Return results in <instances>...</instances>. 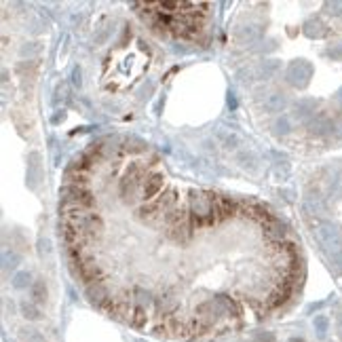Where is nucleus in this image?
<instances>
[{"instance_id": "1", "label": "nucleus", "mask_w": 342, "mask_h": 342, "mask_svg": "<svg viewBox=\"0 0 342 342\" xmlns=\"http://www.w3.org/2000/svg\"><path fill=\"white\" fill-rule=\"evenodd\" d=\"M218 192L209 190H190L188 194V213L194 231L201 228H213L222 222L218 211Z\"/></svg>"}, {"instance_id": "2", "label": "nucleus", "mask_w": 342, "mask_h": 342, "mask_svg": "<svg viewBox=\"0 0 342 342\" xmlns=\"http://www.w3.org/2000/svg\"><path fill=\"white\" fill-rule=\"evenodd\" d=\"M97 198L89 184H62L60 186V211L64 209H80L95 211Z\"/></svg>"}, {"instance_id": "3", "label": "nucleus", "mask_w": 342, "mask_h": 342, "mask_svg": "<svg viewBox=\"0 0 342 342\" xmlns=\"http://www.w3.org/2000/svg\"><path fill=\"white\" fill-rule=\"evenodd\" d=\"M312 228H315L319 243L330 258L342 255V226L340 224H334L330 220H317Z\"/></svg>"}, {"instance_id": "4", "label": "nucleus", "mask_w": 342, "mask_h": 342, "mask_svg": "<svg viewBox=\"0 0 342 342\" xmlns=\"http://www.w3.org/2000/svg\"><path fill=\"white\" fill-rule=\"evenodd\" d=\"M312 72H315V70H312V66L306 60H296L288 66V70H285V80L296 89H306L310 78H312Z\"/></svg>"}, {"instance_id": "5", "label": "nucleus", "mask_w": 342, "mask_h": 342, "mask_svg": "<svg viewBox=\"0 0 342 342\" xmlns=\"http://www.w3.org/2000/svg\"><path fill=\"white\" fill-rule=\"evenodd\" d=\"M146 178L148 176H127V174H123V178L119 180V196H121V201L125 205H133L137 201V196L141 194V186H144Z\"/></svg>"}, {"instance_id": "6", "label": "nucleus", "mask_w": 342, "mask_h": 342, "mask_svg": "<svg viewBox=\"0 0 342 342\" xmlns=\"http://www.w3.org/2000/svg\"><path fill=\"white\" fill-rule=\"evenodd\" d=\"M163 186H165L163 174H159V171H152V174H148V178L144 180V186H141V201H144V203L154 201V198L161 194Z\"/></svg>"}, {"instance_id": "7", "label": "nucleus", "mask_w": 342, "mask_h": 342, "mask_svg": "<svg viewBox=\"0 0 342 342\" xmlns=\"http://www.w3.org/2000/svg\"><path fill=\"white\" fill-rule=\"evenodd\" d=\"M84 296H87V300L95 306V308H99L102 306L108 298L112 296V285L108 283V281H99V283H93V285H87L84 288Z\"/></svg>"}, {"instance_id": "8", "label": "nucleus", "mask_w": 342, "mask_h": 342, "mask_svg": "<svg viewBox=\"0 0 342 342\" xmlns=\"http://www.w3.org/2000/svg\"><path fill=\"white\" fill-rule=\"evenodd\" d=\"M319 108V99L315 97H302V99H298V102L294 104V119L296 121H300V123H308L315 119V112Z\"/></svg>"}, {"instance_id": "9", "label": "nucleus", "mask_w": 342, "mask_h": 342, "mask_svg": "<svg viewBox=\"0 0 342 342\" xmlns=\"http://www.w3.org/2000/svg\"><path fill=\"white\" fill-rule=\"evenodd\" d=\"M241 207H243V198L233 196V194H220L218 196V211H220L222 222L231 220V218L237 216V213H241Z\"/></svg>"}, {"instance_id": "10", "label": "nucleus", "mask_w": 342, "mask_h": 342, "mask_svg": "<svg viewBox=\"0 0 342 342\" xmlns=\"http://www.w3.org/2000/svg\"><path fill=\"white\" fill-rule=\"evenodd\" d=\"M308 127V133L315 135V137H327V135H334V129H336V121L330 119V117H315L312 121L306 123Z\"/></svg>"}, {"instance_id": "11", "label": "nucleus", "mask_w": 342, "mask_h": 342, "mask_svg": "<svg viewBox=\"0 0 342 342\" xmlns=\"http://www.w3.org/2000/svg\"><path fill=\"white\" fill-rule=\"evenodd\" d=\"M167 237L171 241H176V243H188V241L194 237V226H192L190 218L178 222L176 226H171V228H167Z\"/></svg>"}, {"instance_id": "12", "label": "nucleus", "mask_w": 342, "mask_h": 342, "mask_svg": "<svg viewBox=\"0 0 342 342\" xmlns=\"http://www.w3.org/2000/svg\"><path fill=\"white\" fill-rule=\"evenodd\" d=\"M302 209H304V213L308 218H323L325 213H327V203L321 198V194H312V192H308L306 196H304V201H302Z\"/></svg>"}, {"instance_id": "13", "label": "nucleus", "mask_w": 342, "mask_h": 342, "mask_svg": "<svg viewBox=\"0 0 342 342\" xmlns=\"http://www.w3.org/2000/svg\"><path fill=\"white\" fill-rule=\"evenodd\" d=\"M216 139L220 141V146L226 150H239V146L243 144V137H241L237 131L226 129V127H218L216 129Z\"/></svg>"}, {"instance_id": "14", "label": "nucleus", "mask_w": 342, "mask_h": 342, "mask_svg": "<svg viewBox=\"0 0 342 342\" xmlns=\"http://www.w3.org/2000/svg\"><path fill=\"white\" fill-rule=\"evenodd\" d=\"M327 25L319 19V17H310V19H306L304 23H302V34L306 36V38H310V40H319V38H325L327 36Z\"/></svg>"}, {"instance_id": "15", "label": "nucleus", "mask_w": 342, "mask_h": 342, "mask_svg": "<svg viewBox=\"0 0 342 342\" xmlns=\"http://www.w3.org/2000/svg\"><path fill=\"white\" fill-rule=\"evenodd\" d=\"M237 163L241 169H245L247 174H258L260 171V156L253 150H239L237 152Z\"/></svg>"}, {"instance_id": "16", "label": "nucleus", "mask_w": 342, "mask_h": 342, "mask_svg": "<svg viewBox=\"0 0 342 342\" xmlns=\"http://www.w3.org/2000/svg\"><path fill=\"white\" fill-rule=\"evenodd\" d=\"M262 25H255V23H247L243 27H239L237 30V40L241 45H253V42H258L262 38Z\"/></svg>"}, {"instance_id": "17", "label": "nucleus", "mask_w": 342, "mask_h": 342, "mask_svg": "<svg viewBox=\"0 0 342 342\" xmlns=\"http://www.w3.org/2000/svg\"><path fill=\"white\" fill-rule=\"evenodd\" d=\"M262 108L268 114H279V112H283L285 108H288V97H285L283 93H279V91L268 93L264 97V102H262Z\"/></svg>"}, {"instance_id": "18", "label": "nucleus", "mask_w": 342, "mask_h": 342, "mask_svg": "<svg viewBox=\"0 0 342 342\" xmlns=\"http://www.w3.org/2000/svg\"><path fill=\"white\" fill-rule=\"evenodd\" d=\"M281 70V62L279 60H264L258 68H255V78L258 80H268L273 78Z\"/></svg>"}, {"instance_id": "19", "label": "nucleus", "mask_w": 342, "mask_h": 342, "mask_svg": "<svg viewBox=\"0 0 342 342\" xmlns=\"http://www.w3.org/2000/svg\"><path fill=\"white\" fill-rule=\"evenodd\" d=\"M30 298L34 304H45L47 302V283L45 279H36L30 288Z\"/></svg>"}, {"instance_id": "20", "label": "nucleus", "mask_w": 342, "mask_h": 342, "mask_svg": "<svg viewBox=\"0 0 342 342\" xmlns=\"http://www.w3.org/2000/svg\"><path fill=\"white\" fill-rule=\"evenodd\" d=\"M19 310H21V315H23L25 319H30V321H38V319L42 317V312H40L38 304L27 302V300H23V302L19 304Z\"/></svg>"}, {"instance_id": "21", "label": "nucleus", "mask_w": 342, "mask_h": 342, "mask_svg": "<svg viewBox=\"0 0 342 342\" xmlns=\"http://www.w3.org/2000/svg\"><path fill=\"white\" fill-rule=\"evenodd\" d=\"M19 262H21V258H19V253L17 251H5L3 253V270H5V273H9V270H15L17 266H19Z\"/></svg>"}, {"instance_id": "22", "label": "nucleus", "mask_w": 342, "mask_h": 342, "mask_svg": "<svg viewBox=\"0 0 342 342\" xmlns=\"http://www.w3.org/2000/svg\"><path fill=\"white\" fill-rule=\"evenodd\" d=\"M32 275L27 273V270H19V273H15V277H13V288L17 290H25V288H32Z\"/></svg>"}, {"instance_id": "23", "label": "nucleus", "mask_w": 342, "mask_h": 342, "mask_svg": "<svg viewBox=\"0 0 342 342\" xmlns=\"http://www.w3.org/2000/svg\"><path fill=\"white\" fill-rule=\"evenodd\" d=\"M273 131H275V135H288V133L292 131V121H290V117L281 114V117L275 121V125H273Z\"/></svg>"}, {"instance_id": "24", "label": "nucleus", "mask_w": 342, "mask_h": 342, "mask_svg": "<svg viewBox=\"0 0 342 342\" xmlns=\"http://www.w3.org/2000/svg\"><path fill=\"white\" fill-rule=\"evenodd\" d=\"M112 34V25L110 23H104V25H99L97 27V34H93V45L99 47V45H104V42L108 40V36Z\"/></svg>"}, {"instance_id": "25", "label": "nucleus", "mask_w": 342, "mask_h": 342, "mask_svg": "<svg viewBox=\"0 0 342 342\" xmlns=\"http://www.w3.org/2000/svg\"><path fill=\"white\" fill-rule=\"evenodd\" d=\"M327 330H330V319L325 315H317L315 317V332H317V338H325L327 336Z\"/></svg>"}, {"instance_id": "26", "label": "nucleus", "mask_w": 342, "mask_h": 342, "mask_svg": "<svg viewBox=\"0 0 342 342\" xmlns=\"http://www.w3.org/2000/svg\"><path fill=\"white\" fill-rule=\"evenodd\" d=\"M40 53V45L38 42H23V45L19 47V55L21 57H34Z\"/></svg>"}, {"instance_id": "27", "label": "nucleus", "mask_w": 342, "mask_h": 342, "mask_svg": "<svg viewBox=\"0 0 342 342\" xmlns=\"http://www.w3.org/2000/svg\"><path fill=\"white\" fill-rule=\"evenodd\" d=\"M325 57H330L332 62H342V42H334L325 49Z\"/></svg>"}, {"instance_id": "28", "label": "nucleus", "mask_w": 342, "mask_h": 342, "mask_svg": "<svg viewBox=\"0 0 342 342\" xmlns=\"http://www.w3.org/2000/svg\"><path fill=\"white\" fill-rule=\"evenodd\" d=\"M323 9H325L327 15H332V17H342V3H340V0H336V3H325Z\"/></svg>"}, {"instance_id": "29", "label": "nucleus", "mask_w": 342, "mask_h": 342, "mask_svg": "<svg viewBox=\"0 0 342 342\" xmlns=\"http://www.w3.org/2000/svg\"><path fill=\"white\" fill-rule=\"evenodd\" d=\"M198 174H203V176H211V178H216L218 176V169L213 167V163H207V161H201L198 163Z\"/></svg>"}, {"instance_id": "30", "label": "nucleus", "mask_w": 342, "mask_h": 342, "mask_svg": "<svg viewBox=\"0 0 342 342\" xmlns=\"http://www.w3.org/2000/svg\"><path fill=\"white\" fill-rule=\"evenodd\" d=\"M70 78H72V84H74L76 89L82 87V70H80V66H74V68H72V76H70Z\"/></svg>"}, {"instance_id": "31", "label": "nucleus", "mask_w": 342, "mask_h": 342, "mask_svg": "<svg viewBox=\"0 0 342 342\" xmlns=\"http://www.w3.org/2000/svg\"><path fill=\"white\" fill-rule=\"evenodd\" d=\"M23 338L27 342H45V338H42L36 330H23Z\"/></svg>"}, {"instance_id": "32", "label": "nucleus", "mask_w": 342, "mask_h": 342, "mask_svg": "<svg viewBox=\"0 0 342 342\" xmlns=\"http://www.w3.org/2000/svg\"><path fill=\"white\" fill-rule=\"evenodd\" d=\"M226 104H228V108H231V112H235V110L239 108V102H237V93H235V91H228Z\"/></svg>"}, {"instance_id": "33", "label": "nucleus", "mask_w": 342, "mask_h": 342, "mask_svg": "<svg viewBox=\"0 0 342 342\" xmlns=\"http://www.w3.org/2000/svg\"><path fill=\"white\" fill-rule=\"evenodd\" d=\"M38 251H40V255H45V253H51V241L49 239H40L38 241Z\"/></svg>"}, {"instance_id": "34", "label": "nucleus", "mask_w": 342, "mask_h": 342, "mask_svg": "<svg viewBox=\"0 0 342 342\" xmlns=\"http://www.w3.org/2000/svg\"><path fill=\"white\" fill-rule=\"evenodd\" d=\"M253 342H277V338H275V334L264 332V334H260V336H255Z\"/></svg>"}, {"instance_id": "35", "label": "nucleus", "mask_w": 342, "mask_h": 342, "mask_svg": "<svg viewBox=\"0 0 342 342\" xmlns=\"http://www.w3.org/2000/svg\"><path fill=\"white\" fill-rule=\"evenodd\" d=\"M332 268H334V273L342 277V255H338V258H332Z\"/></svg>"}, {"instance_id": "36", "label": "nucleus", "mask_w": 342, "mask_h": 342, "mask_svg": "<svg viewBox=\"0 0 342 342\" xmlns=\"http://www.w3.org/2000/svg\"><path fill=\"white\" fill-rule=\"evenodd\" d=\"M203 150L216 154V141H213V139H203Z\"/></svg>"}, {"instance_id": "37", "label": "nucleus", "mask_w": 342, "mask_h": 342, "mask_svg": "<svg viewBox=\"0 0 342 342\" xmlns=\"http://www.w3.org/2000/svg\"><path fill=\"white\" fill-rule=\"evenodd\" d=\"M64 119H66V112H64V110H60V112H57V114H53V119H51V123H53V125H60V123H62Z\"/></svg>"}, {"instance_id": "38", "label": "nucleus", "mask_w": 342, "mask_h": 342, "mask_svg": "<svg viewBox=\"0 0 342 342\" xmlns=\"http://www.w3.org/2000/svg\"><path fill=\"white\" fill-rule=\"evenodd\" d=\"M334 137L342 141V119H340V121H336V129H334Z\"/></svg>"}, {"instance_id": "39", "label": "nucleus", "mask_w": 342, "mask_h": 342, "mask_svg": "<svg viewBox=\"0 0 342 342\" xmlns=\"http://www.w3.org/2000/svg\"><path fill=\"white\" fill-rule=\"evenodd\" d=\"M279 194H281L288 203H292V201H294V192H290V190H279Z\"/></svg>"}, {"instance_id": "40", "label": "nucleus", "mask_w": 342, "mask_h": 342, "mask_svg": "<svg viewBox=\"0 0 342 342\" xmlns=\"http://www.w3.org/2000/svg\"><path fill=\"white\" fill-rule=\"evenodd\" d=\"M334 102H336V106L342 110V87L336 91V95H334Z\"/></svg>"}, {"instance_id": "41", "label": "nucleus", "mask_w": 342, "mask_h": 342, "mask_svg": "<svg viewBox=\"0 0 342 342\" xmlns=\"http://www.w3.org/2000/svg\"><path fill=\"white\" fill-rule=\"evenodd\" d=\"M288 342H306L304 338H300V336H294V338H290Z\"/></svg>"}]
</instances>
